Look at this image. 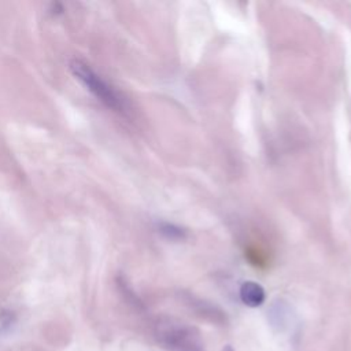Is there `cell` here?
Wrapping results in <instances>:
<instances>
[{"mask_svg":"<svg viewBox=\"0 0 351 351\" xmlns=\"http://www.w3.org/2000/svg\"><path fill=\"white\" fill-rule=\"evenodd\" d=\"M155 335L169 351H206L200 332L177 319H160L155 326Z\"/></svg>","mask_w":351,"mask_h":351,"instance_id":"cell-1","label":"cell"},{"mask_svg":"<svg viewBox=\"0 0 351 351\" xmlns=\"http://www.w3.org/2000/svg\"><path fill=\"white\" fill-rule=\"evenodd\" d=\"M70 70L73 75L107 107L115 111L125 110V101L118 95V92L110 86L100 75H97L86 63L74 59L70 62Z\"/></svg>","mask_w":351,"mask_h":351,"instance_id":"cell-2","label":"cell"},{"mask_svg":"<svg viewBox=\"0 0 351 351\" xmlns=\"http://www.w3.org/2000/svg\"><path fill=\"white\" fill-rule=\"evenodd\" d=\"M265 289L254 281H245L240 287V299L250 307H258L265 302Z\"/></svg>","mask_w":351,"mask_h":351,"instance_id":"cell-3","label":"cell"},{"mask_svg":"<svg viewBox=\"0 0 351 351\" xmlns=\"http://www.w3.org/2000/svg\"><path fill=\"white\" fill-rule=\"evenodd\" d=\"M158 229L163 236H166L167 239H171V240H182L185 237V232L173 223L162 222L158 225Z\"/></svg>","mask_w":351,"mask_h":351,"instance_id":"cell-4","label":"cell"},{"mask_svg":"<svg viewBox=\"0 0 351 351\" xmlns=\"http://www.w3.org/2000/svg\"><path fill=\"white\" fill-rule=\"evenodd\" d=\"M222 351H234V350H233V348H232V347H230V346H225V347H223V350H222Z\"/></svg>","mask_w":351,"mask_h":351,"instance_id":"cell-5","label":"cell"}]
</instances>
